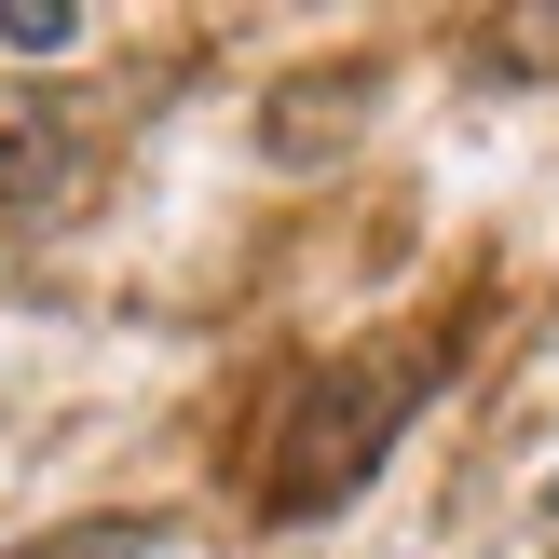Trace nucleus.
<instances>
[{
	"label": "nucleus",
	"instance_id": "f257e3e1",
	"mask_svg": "<svg viewBox=\"0 0 559 559\" xmlns=\"http://www.w3.org/2000/svg\"><path fill=\"white\" fill-rule=\"evenodd\" d=\"M424 382H437V342H369V355H342V369H314L287 396V424H273V464H260V506L273 519H328V506H355V491L382 478V451L409 437V409H424Z\"/></svg>",
	"mask_w": 559,
	"mask_h": 559
},
{
	"label": "nucleus",
	"instance_id": "f03ea898",
	"mask_svg": "<svg viewBox=\"0 0 559 559\" xmlns=\"http://www.w3.org/2000/svg\"><path fill=\"white\" fill-rule=\"evenodd\" d=\"M82 191V136L55 96H27V82H0V246H27L41 218H69Z\"/></svg>",
	"mask_w": 559,
	"mask_h": 559
},
{
	"label": "nucleus",
	"instance_id": "7ed1b4c3",
	"mask_svg": "<svg viewBox=\"0 0 559 559\" xmlns=\"http://www.w3.org/2000/svg\"><path fill=\"white\" fill-rule=\"evenodd\" d=\"M0 559H151V519H69V533H27Z\"/></svg>",
	"mask_w": 559,
	"mask_h": 559
},
{
	"label": "nucleus",
	"instance_id": "20e7f679",
	"mask_svg": "<svg viewBox=\"0 0 559 559\" xmlns=\"http://www.w3.org/2000/svg\"><path fill=\"white\" fill-rule=\"evenodd\" d=\"M82 14H55V0H0V55H69Z\"/></svg>",
	"mask_w": 559,
	"mask_h": 559
}]
</instances>
